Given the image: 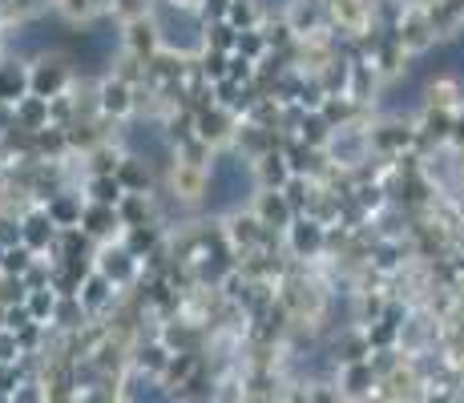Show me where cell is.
<instances>
[{
    "label": "cell",
    "mask_w": 464,
    "mask_h": 403,
    "mask_svg": "<svg viewBox=\"0 0 464 403\" xmlns=\"http://www.w3.org/2000/svg\"><path fill=\"white\" fill-rule=\"evenodd\" d=\"M255 194V169L243 154H218L207 174V202L210 210H235Z\"/></svg>",
    "instance_id": "obj_1"
},
{
    "label": "cell",
    "mask_w": 464,
    "mask_h": 403,
    "mask_svg": "<svg viewBox=\"0 0 464 403\" xmlns=\"http://www.w3.org/2000/svg\"><path fill=\"white\" fill-rule=\"evenodd\" d=\"M154 37L166 44V49L174 53H198L202 44H207V29H202V21L190 13V8H178V5H158L154 13Z\"/></svg>",
    "instance_id": "obj_2"
},
{
    "label": "cell",
    "mask_w": 464,
    "mask_h": 403,
    "mask_svg": "<svg viewBox=\"0 0 464 403\" xmlns=\"http://www.w3.org/2000/svg\"><path fill=\"white\" fill-rule=\"evenodd\" d=\"M69 81H73V69L61 57H37L29 61V97H41V101H53V97H65Z\"/></svg>",
    "instance_id": "obj_3"
},
{
    "label": "cell",
    "mask_w": 464,
    "mask_h": 403,
    "mask_svg": "<svg viewBox=\"0 0 464 403\" xmlns=\"http://www.w3.org/2000/svg\"><path fill=\"white\" fill-rule=\"evenodd\" d=\"M126 146H130V158L133 161H166L169 158V138L158 125H133V130H126Z\"/></svg>",
    "instance_id": "obj_4"
},
{
    "label": "cell",
    "mask_w": 464,
    "mask_h": 403,
    "mask_svg": "<svg viewBox=\"0 0 464 403\" xmlns=\"http://www.w3.org/2000/svg\"><path fill=\"white\" fill-rule=\"evenodd\" d=\"M21 97H29V65L16 57H5L0 61V105L13 110Z\"/></svg>",
    "instance_id": "obj_5"
},
{
    "label": "cell",
    "mask_w": 464,
    "mask_h": 403,
    "mask_svg": "<svg viewBox=\"0 0 464 403\" xmlns=\"http://www.w3.org/2000/svg\"><path fill=\"white\" fill-rule=\"evenodd\" d=\"M53 235H57V226L49 222V214L44 210H33L21 218V246L29 250V254H41V250H49Z\"/></svg>",
    "instance_id": "obj_6"
},
{
    "label": "cell",
    "mask_w": 464,
    "mask_h": 403,
    "mask_svg": "<svg viewBox=\"0 0 464 403\" xmlns=\"http://www.w3.org/2000/svg\"><path fill=\"white\" fill-rule=\"evenodd\" d=\"M13 130H29V133L49 130V101H41V97H21V101L13 105Z\"/></svg>",
    "instance_id": "obj_7"
},
{
    "label": "cell",
    "mask_w": 464,
    "mask_h": 403,
    "mask_svg": "<svg viewBox=\"0 0 464 403\" xmlns=\"http://www.w3.org/2000/svg\"><path fill=\"white\" fill-rule=\"evenodd\" d=\"M130 105H133V97H130V85L121 77H110L102 85V110L105 113H113V118H126L130 113Z\"/></svg>",
    "instance_id": "obj_8"
},
{
    "label": "cell",
    "mask_w": 464,
    "mask_h": 403,
    "mask_svg": "<svg viewBox=\"0 0 464 403\" xmlns=\"http://www.w3.org/2000/svg\"><path fill=\"white\" fill-rule=\"evenodd\" d=\"M44 214H49L53 226H77V222H82V202H77L73 194H57V198H49Z\"/></svg>",
    "instance_id": "obj_9"
},
{
    "label": "cell",
    "mask_w": 464,
    "mask_h": 403,
    "mask_svg": "<svg viewBox=\"0 0 464 403\" xmlns=\"http://www.w3.org/2000/svg\"><path fill=\"white\" fill-rule=\"evenodd\" d=\"M24 311H29L33 322L49 319L53 311H57V294H53L49 286H33V291H24Z\"/></svg>",
    "instance_id": "obj_10"
},
{
    "label": "cell",
    "mask_w": 464,
    "mask_h": 403,
    "mask_svg": "<svg viewBox=\"0 0 464 403\" xmlns=\"http://www.w3.org/2000/svg\"><path fill=\"white\" fill-rule=\"evenodd\" d=\"M33 266H37V254H29L24 246H8L5 263H0V274H5V279H24Z\"/></svg>",
    "instance_id": "obj_11"
},
{
    "label": "cell",
    "mask_w": 464,
    "mask_h": 403,
    "mask_svg": "<svg viewBox=\"0 0 464 403\" xmlns=\"http://www.w3.org/2000/svg\"><path fill=\"white\" fill-rule=\"evenodd\" d=\"M97 274H102V279L110 283V286H113V283H126L130 274H133L130 254H126V250H110V254L102 258V271H97Z\"/></svg>",
    "instance_id": "obj_12"
},
{
    "label": "cell",
    "mask_w": 464,
    "mask_h": 403,
    "mask_svg": "<svg viewBox=\"0 0 464 403\" xmlns=\"http://www.w3.org/2000/svg\"><path fill=\"white\" fill-rule=\"evenodd\" d=\"M113 178H118V186H121V190H126V186H130V194H138V190H146V182H150V169H141V161H121V166H118V174H113Z\"/></svg>",
    "instance_id": "obj_13"
},
{
    "label": "cell",
    "mask_w": 464,
    "mask_h": 403,
    "mask_svg": "<svg viewBox=\"0 0 464 403\" xmlns=\"http://www.w3.org/2000/svg\"><path fill=\"white\" fill-rule=\"evenodd\" d=\"M93 206H118L121 202V186H118V178L113 174H102V178H93Z\"/></svg>",
    "instance_id": "obj_14"
},
{
    "label": "cell",
    "mask_w": 464,
    "mask_h": 403,
    "mask_svg": "<svg viewBox=\"0 0 464 403\" xmlns=\"http://www.w3.org/2000/svg\"><path fill=\"white\" fill-rule=\"evenodd\" d=\"M82 222L89 226V235H105L110 222L118 226V210H113V206H93V210H82Z\"/></svg>",
    "instance_id": "obj_15"
},
{
    "label": "cell",
    "mask_w": 464,
    "mask_h": 403,
    "mask_svg": "<svg viewBox=\"0 0 464 403\" xmlns=\"http://www.w3.org/2000/svg\"><path fill=\"white\" fill-rule=\"evenodd\" d=\"M105 294H110V283H105L102 274H93V279L82 286V302H85V307H97V302H105Z\"/></svg>",
    "instance_id": "obj_16"
},
{
    "label": "cell",
    "mask_w": 464,
    "mask_h": 403,
    "mask_svg": "<svg viewBox=\"0 0 464 403\" xmlns=\"http://www.w3.org/2000/svg\"><path fill=\"white\" fill-rule=\"evenodd\" d=\"M158 37H154V24H150V21H133L130 24V44H133V49H150V44H154Z\"/></svg>",
    "instance_id": "obj_17"
},
{
    "label": "cell",
    "mask_w": 464,
    "mask_h": 403,
    "mask_svg": "<svg viewBox=\"0 0 464 403\" xmlns=\"http://www.w3.org/2000/svg\"><path fill=\"white\" fill-rule=\"evenodd\" d=\"M295 246L299 250H315L319 246V226H311V222H299V226H295Z\"/></svg>",
    "instance_id": "obj_18"
},
{
    "label": "cell",
    "mask_w": 464,
    "mask_h": 403,
    "mask_svg": "<svg viewBox=\"0 0 464 403\" xmlns=\"http://www.w3.org/2000/svg\"><path fill=\"white\" fill-rule=\"evenodd\" d=\"M230 21H235V24H251L255 21V8L243 5V0H235V5H230Z\"/></svg>",
    "instance_id": "obj_19"
},
{
    "label": "cell",
    "mask_w": 464,
    "mask_h": 403,
    "mask_svg": "<svg viewBox=\"0 0 464 403\" xmlns=\"http://www.w3.org/2000/svg\"><path fill=\"white\" fill-rule=\"evenodd\" d=\"M13 351H16V335H13V331L0 327V363L13 360Z\"/></svg>",
    "instance_id": "obj_20"
},
{
    "label": "cell",
    "mask_w": 464,
    "mask_h": 403,
    "mask_svg": "<svg viewBox=\"0 0 464 403\" xmlns=\"http://www.w3.org/2000/svg\"><path fill=\"white\" fill-rule=\"evenodd\" d=\"M263 214H266V218H279V222H287V206H283L279 198H266V202H263Z\"/></svg>",
    "instance_id": "obj_21"
},
{
    "label": "cell",
    "mask_w": 464,
    "mask_h": 403,
    "mask_svg": "<svg viewBox=\"0 0 464 403\" xmlns=\"http://www.w3.org/2000/svg\"><path fill=\"white\" fill-rule=\"evenodd\" d=\"M138 403H174V399L162 396L158 388H138Z\"/></svg>",
    "instance_id": "obj_22"
},
{
    "label": "cell",
    "mask_w": 464,
    "mask_h": 403,
    "mask_svg": "<svg viewBox=\"0 0 464 403\" xmlns=\"http://www.w3.org/2000/svg\"><path fill=\"white\" fill-rule=\"evenodd\" d=\"M238 44H243V53H258V49H263V41H258V37H243Z\"/></svg>",
    "instance_id": "obj_23"
},
{
    "label": "cell",
    "mask_w": 464,
    "mask_h": 403,
    "mask_svg": "<svg viewBox=\"0 0 464 403\" xmlns=\"http://www.w3.org/2000/svg\"><path fill=\"white\" fill-rule=\"evenodd\" d=\"M5 130H13V110H5V105H0V133Z\"/></svg>",
    "instance_id": "obj_24"
},
{
    "label": "cell",
    "mask_w": 464,
    "mask_h": 403,
    "mask_svg": "<svg viewBox=\"0 0 464 403\" xmlns=\"http://www.w3.org/2000/svg\"><path fill=\"white\" fill-rule=\"evenodd\" d=\"M266 174H271V178H275V182H283V174H287V169H283V166H279V158H271V169H266Z\"/></svg>",
    "instance_id": "obj_25"
},
{
    "label": "cell",
    "mask_w": 464,
    "mask_h": 403,
    "mask_svg": "<svg viewBox=\"0 0 464 403\" xmlns=\"http://www.w3.org/2000/svg\"><path fill=\"white\" fill-rule=\"evenodd\" d=\"M214 13H227V0H214Z\"/></svg>",
    "instance_id": "obj_26"
},
{
    "label": "cell",
    "mask_w": 464,
    "mask_h": 403,
    "mask_svg": "<svg viewBox=\"0 0 464 403\" xmlns=\"http://www.w3.org/2000/svg\"><path fill=\"white\" fill-rule=\"evenodd\" d=\"M169 5H178V8H190V5H194V0H169Z\"/></svg>",
    "instance_id": "obj_27"
},
{
    "label": "cell",
    "mask_w": 464,
    "mask_h": 403,
    "mask_svg": "<svg viewBox=\"0 0 464 403\" xmlns=\"http://www.w3.org/2000/svg\"><path fill=\"white\" fill-rule=\"evenodd\" d=\"M85 5H113V0H85Z\"/></svg>",
    "instance_id": "obj_28"
},
{
    "label": "cell",
    "mask_w": 464,
    "mask_h": 403,
    "mask_svg": "<svg viewBox=\"0 0 464 403\" xmlns=\"http://www.w3.org/2000/svg\"><path fill=\"white\" fill-rule=\"evenodd\" d=\"M0 263H5V246H0Z\"/></svg>",
    "instance_id": "obj_29"
},
{
    "label": "cell",
    "mask_w": 464,
    "mask_h": 403,
    "mask_svg": "<svg viewBox=\"0 0 464 403\" xmlns=\"http://www.w3.org/2000/svg\"><path fill=\"white\" fill-rule=\"evenodd\" d=\"M0 61H5V53H0Z\"/></svg>",
    "instance_id": "obj_30"
}]
</instances>
